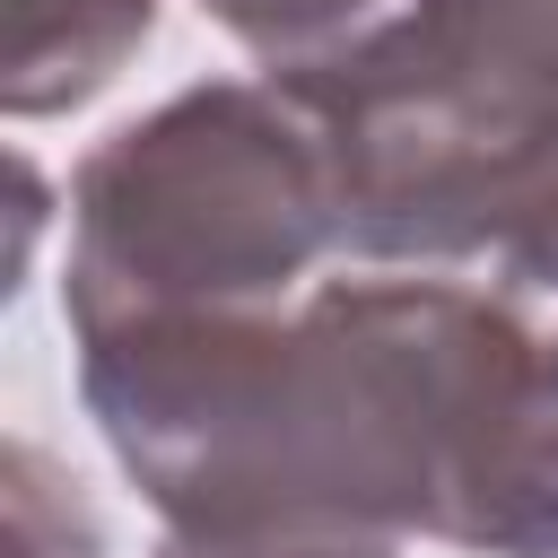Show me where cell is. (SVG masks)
Here are the masks:
<instances>
[{
  "instance_id": "1",
  "label": "cell",
  "mask_w": 558,
  "mask_h": 558,
  "mask_svg": "<svg viewBox=\"0 0 558 558\" xmlns=\"http://www.w3.org/2000/svg\"><path fill=\"white\" fill-rule=\"evenodd\" d=\"M288 523L558 558V349L453 279H340L288 323Z\"/></svg>"
},
{
  "instance_id": "2",
  "label": "cell",
  "mask_w": 558,
  "mask_h": 558,
  "mask_svg": "<svg viewBox=\"0 0 558 558\" xmlns=\"http://www.w3.org/2000/svg\"><path fill=\"white\" fill-rule=\"evenodd\" d=\"M279 87L357 253H497L558 183V0H418Z\"/></svg>"
},
{
  "instance_id": "3",
  "label": "cell",
  "mask_w": 558,
  "mask_h": 558,
  "mask_svg": "<svg viewBox=\"0 0 558 558\" xmlns=\"http://www.w3.org/2000/svg\"><path fill=\"white\" fill-rule=\"evenodd\" d=\"M70 323L140 314H262L331 235V166L305 105L270 87H192L113 131L78 166Z\"/></svg>"
},
{
  "instance_id": "4",
  "label": "cell",
  "mask_w": 558,
  "mask_h": 558,
  "mask_svg": "<svg viewBox=\"0 0 558 558\" xmlns=\"http://www.w3.org/2000/svg\"><path fill=\"white\" fill-rule=\"evenodd\" d=\"M157 0H9V113H61L96 96L140 44Z\"/></svg>"
},
{
  "instance_id": "5",
  "label": "cell",
  "mask_w": 558,
  "mask_h": 558,
  "mask_svg": "<svg viewBox=\"0 0 558 558\" xmlns=\"http://www.w3.org/2000/svg\"><path fill=\"white\" fill-rule=\"evenodd\" d=\"M244 52H262L279 78L323 70L340 52H357L366 35H384L392 17H410L418 0H201Z\"/></svg>"
}]
</instances>
